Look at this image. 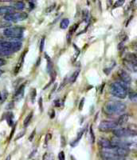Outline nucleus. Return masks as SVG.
<instances>
[{
    "mask_svg": "<svg viewBox=\"0 0 137 160\" xmlns=\"http://www.w3.org/2000/svg\"><path fill=\"white\" fill-rule=\"evenodd\" d=\"M127 106L120 101H108L104 106V111L107 115H120L126 111Z\"/></svg>",
    "mask_w": 137,
    "mask_h": 160,
    "instance_id": "1",
    "label": "nucleus"
},
{
    "mask_svg": "<svg viewBox=\"0 0 137 160\" xmlns=\"http://www.w3.org/2000/svg\"><path fill=\"white\" fill-rule=\"evenodd\" d=\"M112 146L115 147H120V148H125L128 150V151H132V152H137V142H132V141H128V140H124L122 138H114L111 140Z\"/></svg>",
    "mask_w": 137,
    "mask_h": 160,
    "instance_id": "2",
    "label": "nucleus"
},
{
    "mask_svg": "<svg viewBox=\"0 0 137 160\" xmlns=\"http://www.w3.org/2000/svg\"><path fill=\"white\" fill-rule=\"evenodd\" d=\"M110 92L113 96L119 98H125L128 95V91L125 85L120 82H113L110 86Z\"/></svg>",
    "mask_w": 137,
    "mask_h": 160,
    "instance_id": "3",
    "label": "nucleus"
},
{
    "mask_svg": "<svg viewBox=\"0 0 137 160\" xmlns=\"http://www.w3.org/2000/svg\"><path fill=\"white\" fill-rule=\"evenodd\" d=\"M23 28L20 27H9V28H5L3 31L4 36L7 38H22L23 35Z\"/></svg>",
    "mask_w": 137,
    "mask_h": 160,
    "instance_id": "4",
    "label": "nucleus"
},
{
    "mask_svg": "<svg viewBox=\"0 0 137 160\" xmlns=\"http://www.w3.org/2000/svg\"><path fill=\"white\" fill-rule=\"evenodd\" d=\"M27 17H28V15L25 12H21V11L20 12H15V11H13V12L4 15V20L10 22H16L26 19Z\"/></svg>",
    "mask_w": 137,
    "mask_h": 160,
    "instance_id": "5",
    "label": "nucleus"
},
{
    "mask_svg": "<svg viewBox=\"0 0 137 160\" xmlns=\"http://www.w3.org/2000/svg\"><path fill=\"white\" fill-rule=\"evenodd\" d=\"M124 63H125V67L130 71L137 72V55L132 54V53L127 54L125 60H124Z\"/></svg>",
    "mask_w": 137,
    "mask_h": 160,
    "instance_id": "6",
    "label": "nucleus"
},
{
    "mask_svg": "<svg viewBox=\"0 0 137 160\" xmlns=\"http://www.w3.org/2000/svg\"><path fill=\"white\" fill-rule=\"evenodd\" d=\"M22 48V42H1L0 51H10L16 52Z\"/></svg>",
    "mask_w": 137,
    "mask_h": 160,
    "instance_id": "7",
    "label": "nucleus"
},
{
    "mask_svg": "<svg viewBox=\"0 0 137 160\" xmlns=\"http://www.w3.org/2000/svg\"><path fill=\"white\" fill-rule=\"evenodd\" d=\"M119 127L117 124V122L116 121H101L99 124L98 129L102 132H108V131H113L114 129L117 128Z\"/></svg>",
    "mask_w": 137,
    "mask_h": 160,
    "instance_id": "8",
    "label": "nucleus"
},
{
    "mask_svg": "<svg viewBox=\"0 0 137 160\" xmlns=\"http://www.w3.org/2000/svg\"><path fill=\"white\" fill-rule=\"evenodd\" d=\"M112 132H113L114 135L117 138H127V137L134 136L133 134L128 128H116L112 131Z\"/></svg>",
    "mask_w": 137,
    "mask_h": 160,
    "instance_id": "9",
    "label": "nucleus"
},
{
    "mask_svg": "<svg viewBox=\"0 0 137 160\" xmlns=\"http://www.w3.org/2000/svg\"><path fill=\"white\" fill-rule=\"evenodd\" d=\"M118 75L123 82L125 84H130L132 82V78L128 75V73L125 70L120 69L118 71Z\"/></svg>",
    "mask_w": 137,
    "mask_h": 160,
    "instance_id": "10",
    "label": "nucleus"
},
{
    "mask_svg": "<svg viewBox=\"0 0 137 160\" xmlns=\"http://www.w3.org/2000/svg\"><path fill=\"white\" fill-rule=\"evenodd\" d=\"M24 91H25V85L22 84V86H20L18 89L16 91V92H15L14 99L15 101H19V100L22 99V97L24 96Z\"/></svg>",
    "mask_w": 137,
    "mask_h": 160,
    "instance_id": "11",
    "label": "nucleus"
},
{
    "mask_svg": "<svg viewBox=\"0 0 137 160\" xmlns=\"http://www.w3.org/2000/svg\"><path fill=\"white\" fill-rule=\"evenodd\" d=\"M98 144L101 147L102 149H105V148H109L111 147H112V142H111L110 140L107 139L105 138H101L98 141Z\"/></svg>",
    "mask_w": 137,
    "mask_h": 160,
    "instance_id": "12",
    "label": "nucleus"
},
{
    "mask_svg": "<svg viewBox=\"0 0 137 160\" xmlns=\"http://www.w3.org/2000/svg\"><path fill=\"white\" fill-rule=\"evenodd\" d=\"M15 8L13 7H8V6H2L0 7V15H5L7 14L15 11Z\"/></svg>",
    "mask_w": 137,
    "mask_h": 160,
    "instance_id": "13",
    "label": "nucleus"
},
{
    "mask_svg": "<svg viewBox=\"0 0 137 160\" xmlns=\"http://www.w3.org/2000/svg\"><path fill=\"white\" fill-rule=\"evenodd\" d=\"M128 119H129V115H127V114H124V115H120L117 120L118 126H123L126 124L128 122Z\"/></svg>",
    "mask_w": 137,
    "mask_h": 160,
    "instance_id": "14",
    "label": "nucleus"
},
{
    "mask_svg": "<svg viewBox=\"0 0 137 160\" xmlns=\"http://www.w3.org/2000/svg\"><path fill=\"white\" fill-rule=\"evenodd\" d=\"M68 25H69V19L68 18H63V19L61 20L60 27H61V29L65 30L68 28Z\"/></svg>",
    "mask_w": 137,
    "mask_h": 160,
    "instance_id": "15",
    "label": "nucleus"
},
{
    "mask_svg": "<svg viewBox=\"0 0 137 160\" xmlns=\"http://www.w3.org/2000/svg\"><path fill=\"white\" fill-rule=\"evenodd\" d=\"M45 57L47 60V71H48L49 73H50L51 71H53V63L52 62H51L50 58L47 55V54H45Z\"/></svg>",
    "mask_w": 137,
    "mask_h": 160,
    "instance_id": "16",
    "label": "nucleus"
},
{
    "mask_svg": "<svg viewBox=\"0 0 137 160\" xmlns=\"http://www.w3.org/2000/svg\"><path fill=\"white\" fill-rule=\"evenodd\" d=\"M13 8H15V10L22 11V10H23L24 8H25V3H24L23 2H21V1H19V2H15V5H14V7H13Z\"/></svg>",
    "mask_w": 137,
    "mask_h": 160,
    "instance_id": "17",
    "label": "nucleus"
},
{
    "mask_svg": "<svg viewBox=\"0 0 137 160\" xmlns=\"http://www.w3.org/2000/svg\"><path fill=\"white\" fill-rule=\"evenodd\" d=\"M24 57H25V54H23V55H22V56L21 57V58H20V60H19V62H18V65H17L16 68H15V75H16L17 73H18V71H20V68H22V62H23V61H24Z\"/></svg>",
    "mask_w": 137,
    "mask_h": 160,
    "instance_id": "18",
    "label": "nucleus"
},
{
    "mask_svg": "<svg viewBox=\"0 0 137 160\" xmlns=\"http://www.w3.org/2000/svg\"><path fill=\"white\" fill-rule=\"evenodd\" d=\"M127 128L131 131V132L133 134L134 136H136L137 135V125H135V124H130L128 125Z\"/></svg>",
    "mask_w": 137,
    "mask_h": 160,
    "instance_id": "19",
    "label": "nucleus"
},
{
    "mask_svg": "<svg viewBox=\"0 0 137 160\" xmlns=\"http://www.w3.org/2000/svg\"><path fill=\"white\" fill-rule=\"evenodd\" d=\"M32 117H33V112H31L29 115L26 117V118L24 119V122H23V125L25 128H26L27 126L29 125V123L31 122V118H32Z\"/></svg>",
    "mask_w": 137,
    "mask_h": 160,
    "instance_id": "20",
    "label": "nucleus"
},
{
    "mask_svg": "<svg viewBox=\"0 0 137 160\" xmlns=\"http://www.w3.org/2000/svg\"><path fill=\"white\" fill-rule=\"evenodd\" d=\"M78 26H79V24L77 23V24H74L73 26H72V27L70 28V29H69V31H68V35H68V37L69 36V39L71 38V35H72L73 34V33L77 31V29H78Z\"/></svg>",
    "mask_w": 137,
    "mask_h": 160,
    "instance_id": "21",
    "label": "nucleus"
},
{
    "mask_svg": "<svg viewBox=\"0 0 137 160\" xmlns=\"http://www.w3.org/2000/svg\"><path fill=\"white\" fill-rule=\"evenodd\" d=\"M128 97L129 99L132 101V102L137 103V93L136 92H130L128 94Z\"/></svg>",
    "mask_w": 137,
    "mask_h": 160,
    "instance_id": "22",
    "label": "nucleus"
},
{
    "mask_svg": "<svg viewBox=\"0 0 137 160\" xmlns=\"http://www.w3.org/2000/svg\"><path fill=\"white\" fill-rule=\"evenodd\" d=\"M13 118H14V116H13L12 113L9 112L7 115V118H7V123L10 127H12V125H13Z\"/></svg>",
    "mask_w": 137,
    "mask_h": 160,
    "instance_id": "23",
    "label": "nucleus"
},
{
    "mask_svg": "<svg viewBox=\"0 0 137 160\" xmlns=\"http://www.w3.org/2000/svg\"><path fill=\"white\" fill-rule=\"evenodd\" d=\"M79 74H80L79 70H78V71H76L75 72L73 73V74L72 76L70 77V79H69V81H70L71 83H73V82H74L75 81H76L77 78H78V75H79Z\"/></svg>",
    "mask_w": 137,
    "mask_h": 160,
    "instance_id": "24",
    "label": "nucleus"
},
{
    "mask_svg": "<svg viewBox=\"0 0 137 160\" xmlns=\"http://www.w3.org/2000/svg\"><path fill=\"white\" fill-rule=\"evenodd\" d=\"M13 53L12 51H0V57H8L11 56Z\"/></svg>",
    "mask_w": 137,
    "mask_h": 160,
    "instance_id": "25",
    "label": "nucleus"
},
{
    "mask_svg": "<svg viewBox=\"0 0 137 160\" xmlns=\"http://www.w3.org/2000/svg\"><path fill=\"white\" fill-rule=\"evenodd\" d=\"M36 95H37V91L35 88H33L31 91V101L32 102L34 103V101H35V98H36Z\"/></svg>",
    "mask_w": 137,
    "mask_h": 160,
    "instance_id": "26",
    "label": "nucleus"
},
{
    "mask_svg": "<svg viewBox=\"0 0 137 160\" xmlns=\"http://www.w3.org/2000/svg\"><path fill=\"white\" fill-rule=\"evenodd\" d=\"M11 27V22L7 21H0V28H7Z\"/></svg>",
    "mask_w": 137,
    "mask_h": 160,
    "instance_id": "27",
    "label": "nucleus"
},
{
    "mask_svg": "<svg viewBox=\"0 0 137 160\" xmlns=\"http://www.w3.org/2000/svg\"><path fill=\"white\" fill-rule=\"evenodd\" d=\"M42 160H54V155L50 153H45V155L42 157Z\"/></svg>",
    "mask_w": 137,
    "mask_h": 160,
    "instance_id": "28",
    "label": "nucleus"
},
{
    "mask_svg": "<svg viewBox=\"0 0 137 160\" xmlns=\"http://www.w3.org/2000/svg\"><path fill=\"white\" fill-rule=\"evenodd\" d=\"M125 2V0H117V1L115 2V4L113 5V8H120V7L124 5Z\"/></svg>",
    "mask_w": 137,
    "mask_h": 160,
    "instance_id": "29",
    "label": "nucleus"
},
{
    "mask_svg": "<svg viewBox=\"0 0 137 160\" xmlns=\"http://www.w3.org/2000/svg\"><path fill=\"white\" fill-rule=\"evenodd\" d=\"M89 133H90V138H91V142L94 143L95 142V135H94V132L92 131V127L91 126L90 129H89Z\"/></svg>",
    "mask_w": 137,
    "mask_h": 160,
    "instance_id": "30",
    "label": "nucleus"
},
{
    "mask_svg": "<svg viewBox=\"0 0 137 160\" xmlns=\"http://www.w3.org/2000/svg\"><path fill=\"white\" fill-rule=\"evenodd\" d=\"M51 138H52V135H51L50 133H47L46 135H45V146L46 147L47 144H48V142H49L50 140L51 139Z\"/></svg>",
    "mask_w": 137,
    "mask_h": 160,
    "instance_id": "31",
    "label": "nucleus"
},
{
    "mask_svg": "<svg viewBox=\"0 0 137 160\" xmlns=\"http://www.w3.org/2000/svg\"><path fill=\"white\" fill-rule=\"evenodd\" d=\"M82 17H83L84 20L88 19V10H84L83 12H82Z\"/></svg>",
    "mask_w": 137,
    "mask_h": 160,
    "instance_id": "32",
    "label": "nucleus"
},
{
    "mask_svg": "<svg viewBox=\"0 0 137 160\" xmlns=\"http://www.w3.org/2000/svg\"><path fill=\"white\" fill-rule=\"evenodd\" d=\"M66 145V141H65V138L61 135V148H65Z\"/></svg>",
    "mask_w": 137,
    "mask_h": 160,
    "instance_id": "33",
    "label": "nucleus"
},
{
    "mask_svg": "<svg viewBox=\"0 0 137 160\" xmlns=\"http://www.w3.org/2000/svg\"><path fill=\"white\" fill-rule=\"evenodd\" d=\"M58 159L59 160H65V153H64V151H61V152L58 154Z\"/></svg>",
    "mask_w": 137,
    "mask_h": 160,
    "instance_id": "34",
    "label": "nucleus"
},
{
    "mask_svg": "<svg viewBox=\"0 0 137 160\" xmlns=\"http://www.w3.org/2000/svg\"><path fill=\"white\" fill-rule=\"evenodd\" d=\"M38 104H39V108H40V111L42 112L43 111V105H42V97H40L39 100H38Z\"/></svg>",
    "mask_w": 137,
    "mask_h": 160,
    "instance_id": "35",
    "label": "nucleus"
},
{
    "mask_svg": "<svg viewBox=\"0 0 137 160\" xmlns=\"http://www.w3.org/2000/svg\"><path fill=\"white\" fill-rule=\"evenodd\" d=\"M7 93H6V95H4V93L0 92V101L1 102H3L4 100L7 98Z\"/></svg>",
    "mask_w": 137,
    "mask_h": 160,
    "instance_id": "36",
    "label": "nucleus"
},
{
    "mask_svg": "<svg viewBox=\"0 0 137 160\" xmlns=\"http://www.w3.org/2000/svg\"><path fill=\"white\" fill-rule=\"evenodd\" d=\"M102 160H125V158H124V157H116V158H102Z\"/></svg>",
    "mask_w": 137,
    "mask_h": 160,
    "instance_id": "37",
    "label": "nucleus"
},
{
    "mask_svg": "<svg viewBox=\"0 0 137 160\" xmlns=\"http://www.w3.org/2000/svg\"><path fill=\"white\" fill-rule=\"evenodd\" d=\"M44 44H45V38H42V40H41V45H40V51H41V52L43 51Z\"/></svg>",
    "mask_w": 137,
    "mask_h": 160,
    "instance_id": "38",
    "label": "nucleus"
},
{
    "mask_svg": "<svg viewBox=\"0 0 137 160\" xmlns=\"http://www.w3.org/2000/svg\"><path fill=\"white\" fill-rule=\"evenodd\" d=\"M49 115L50 117V118H54V116H55V111H54V109H51L49 111Z\"/></svg>",
    "mask_w": 137,
    "mask_h": 160,
    "instance_id": "39",
    "label": "nucleus"
},
{
    "mask_svg": "<svg viewBox=\"0 0 137 160\" xmlns=\"http://www.w3.org/2000/svg\"><path fill=\"white\" fill-rule=\"evenodd\" d=\"M35 134H36V131L35 130H34V131H32V133H31V135H30L29 137V141H33V139H34V136H35Z\"/></svg>",
    "mask_w": 137,
    "mask_h": 160,
    "instance_id": "40",
    "label": "nucleus"
},
{
    "mask_svg": "<svg viewBox=\"0 0 137 160\" xmlns=\"http://www.w3.org/2000/svg\"><path fill=\"white\" fill-rule=\"evenodd\" d=\"M24 134H25V130H24V131H21V132H20L19 134H18V135H17V137H16V138H15V140L19 139V138H21V137L23 136Z\"/></svg>",
    "mask_w": 137,
    "mask_h": 160,
    "instance_id": "41",
    "label": "nucleus"
},
{
    "mask_svg": "<svg viewBox=\"0 0 137 160\" xmlns=\"http://www.w3.org/2000/svg\"><path fill=\"white\" fill-rule=\"evenodd\" d=\"M84 102H85V98H82V99H81V102H80V105H79V110H80V111L83 109Z\"/></svg>",
    "mask_w": 137,
    "mask_h": 160,
    "instance_id": "42",
    "label": "nucleus"
},
{
    "mask_svg": "<svg viewBox=\"0 0 137 160\" xmlns=\"http://www.w3.org/2000/svg\"><path fill=\"white\" fill-rule=\"evenodd\" d=\"M54 8H55V4H54V5H52V6H51L50 8H47V9H46V12H47V13L51 12V11H52L54 9Z\"/></svg>",
    "mask_w": 137,
    "mask_h": 160,
    "instance_id": "43",
    "label": "nucleus"
},
{
    "mask_svg": "<svg viewBox=\"0 0 137 160\" xmlns=\"http://www.w3.org/2000/svg\"><path fill=\"white\" fill-rule=\"evenodd\" d=\"M5 64H6V61H5V60L0 58V67H2V66L5 65Z\"/></svg>",
    "mask_w": 137,
    "mask_h": 160,
    "instance_id": "44",
    "label": "nucleus"
},
{
    "mask_svg": "<svg viewBox=\"0 0 137 160\" xmlns=\"http://www.w3.org/2000/svg\"><path fill=\"white\" fill-rule=\"evenodd\" d=\"M15 126H14V128H13V130H12V132L11 133V135H10V139L12 138L13 135H14V132H15Z\"/></svg>",
    "mask_w": 137,
    "mask_h": 160,
    "instance_id": "45",
    "label": "nucleus"
},
{
    "mask_svg": "<svg viewBox=\"0 0 137 160\" xmlns=\"http://www.w3.org/2000/svg\"><path fill=\"white\" fill-rule=\"evenodd\" d=\"M36 151H37V150H36V149L34 150V151H33V152L31 153V155H30L29 158H32V157L34 156V154H35V153H36Z\"/></svg>",
    "mask_w": 137,
    "mask_h": 160,
    "instance_id": "46",
    "label": "nucleus"
},
{
    "mask_svg": "<svg viewBox=\"0 0 137 160\" xmlns=\"http://www.w3.org/2000/svg\"><path fill=\"white\" fill-rule=\"evenodd\" d=\"M12 1H14V0H0V2H12Z\"/></svg>",
    "mask_w": 137,
    "mask_h": 160,
    "instance_id": "47",
    "label": "nucleus"
},
{
    "mask_svg": "<svg viewBox=\"0 0 137 160\" xmlns=\"http://www.w3.org/2000/svg\"><path fill=\"white\" fill-rule=\"evenodd\" d=\"M2 73H3V71H2V70L0 69V76H1V75H2Z\"/></svg>",
    "mask_w": 137,
    "mask_h": 160,
    "instance_id": "48",
    "label": "nucleus"
},
{
    "mask_svg": "<svg viewBox=\"0 0 137 160\" xmlns=\"http://www.w3.org/2000/svg\"><path fill=\"white\" fill-rule=\"evenodd\" d=\"M136 85H137V81H136Z\"/></svg>",
    "mask_w": 137,
    "mask_h": 160,
    "instance_id": "49",
    "label": "nucleus"
},
{
    "mask_svg": "<svg viewBox=\"0 0 137 160\" xmlns=\"http://www.w3.org/2000/svg\"><path fill=\"white\" fill-rule=\"evenodd\" d=\"M136 45H137V43H136Z\"/></svg>",
    "mask_w": 137,
    "mask_h": 160,
    "instance_id": "50",
    "label": "nucleus"
}]
</instances>
